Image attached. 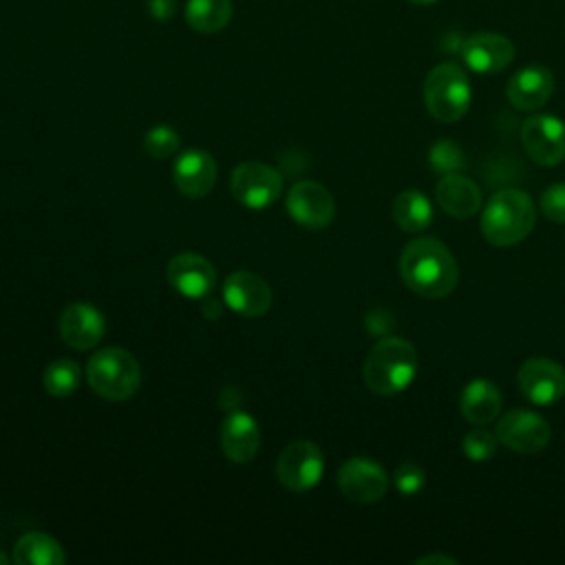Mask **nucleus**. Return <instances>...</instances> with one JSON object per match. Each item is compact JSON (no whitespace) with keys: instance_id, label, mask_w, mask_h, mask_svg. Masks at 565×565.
I'll return each mask as SVG.
<instances>
[{"instance_id":"7c9ffc66","label":"nucleus","mask_w":565,"mask_h":565,"mask_svg":"<svg viewBox=\"0 0 565 565\" xmlns=\"http://www.w3.org/2000/svg\"><path fill=\"white\" fill-rule=\"evenodd\" d=\"M148 13L154 20H170L177 13V0H148Z\"/></svg>"},{"instance_id":"f257e3e1","label":"nucleus","mask_w":565,"mask_h":565,"mask_svg":"<svg viewBox=\"0 0 565 565\" xmlns=\"http://www.w3.org/2000/svg\"><path fill=\"white\" fill-rule=\"evenodd\" d=\"M399 274L411 291L430 300L446 298L459 282V265L452 252L430 236L406 243L399 254Z\"/></svg>"},{"instance_id":"6e6552de","label":"nucleus","mask_w":565,"mask_h":565,"mask_svg":"<svg viewBox=\"0 0 565 565\" xmlns=\"http://www.w3.org/2000/svg\"><path fill=\"white\" fill-rule=\"evenodd\" d=\"M521 141L539 166L552 168L565 159V124L556 115H530L521 126Z\"/></svg>"},{"instance_id":"423d86ee","label":"nucleus","mask_w":565,"mask_h":565,"mask_svg":"<svg viewBox=\"0 0 565 565\" xmlns=\"http://www.w3.org/2000/svg\"><path fill=\"white\" fill-rule=\"evenodd\" d=\"M230 190L241 205L249 210H263L280 196L282 174L267 163L243 161L232 170Z\"/></svg>"},{"instance_id":"9b49d317","label":"nucleus","mask_w":565,"mask_h":565,"mask_svg":"<svg viewBox=\"0 0 565 565\" xmlns=\"http://www.w3.org/2000/svg\"><path fill=\"white\" fill-rule=\"evenodd\" d=\"M338 488L355 503H375L388 490V475L369 457H351L338 470Z\"/></svg>"},{"instance_id":"cd10ccee","label":"nucleus","mask_w":565,"mask_h":565,"mask_svg":"<svg viewBox=\"0 0 565 565\" xmlns=\"http://www.w3.org/2000/svg\"><path fill=\"white\" fill-rule=\"evenodd\" d=\"M428 161L433 166V170L441 172V174H448V172H457L459 168L466 166V159H463V152L461 148L450 141V139H439L430 152H428Z\"/></svg>"},{"instance_id":"412c9836","label":"nucleus","mask_w":565,"mask_h":565,"mask_svg":"<svg viewBox=\"0 0 565 565\" xmlns=\"http://www.w3.org/2000/svg\"><path fill=\"white\" fill-rule=\"evenodd\" d=\"M501 406H503V395L499 386L483 377L468 382L459 397V411L463 419L475 426L490 424L501 413Z\"/></svg>"},{"instance_id":"dca6fc26","label":"nucleus","mask_w":565,"mask_h":565,"mask_svg":"<svg viewBox=\"0 0 565 565\" xmlns=\"http://www.w3.org/2000/svg\"><path fill=\"white\" fill-rule=\"evenodd\" d=\"M57 329L62 340L71 349L88 351L97 347V342L104 338L106 320H104V313L90 302H71L60 313Z\"/></svg>"},{"instance_id":"c756f323","label":"nucleus","mask_w":565,"mask_h":565,"mask_svg":"<svg viewBox=\"0 0 565 565\" xmlns=\"http://www.w3.org/2000/svg\"><path fill=\"white\" fill-rule=\"evenodd\" d=\"M541 212L552 223H565V183H554L543 190Z\"/></svg>"},{"instance_id":"c85d7f7f","label":"nucleus","mask_w":565,"mask_h":565,"mask_svg":"<svg viewBox=\"0 0 565 565\" xmlns=\"http://www.w3.org/2000/svg\"><path fill=\"white\" fill-rule=\"evenodd\" d=\"M393 486L399 494L415 497L426 486V470L413 461H406L393 472Z\"/></svg>"},{"instance_id":"f8f14e48","label":"nucleus","mask_w":565,"mask_h":565,"mask_svg":"<svg viewBox=\"0 0 565 565\" xmlns=\"http://www.w3.org/2000/svg\"><path fill=\"white\" fill-rule=\"evenodd\" d=\"M523 397L536 406H552L565 395V369L547 358H530L516 373Z\"/></svg>"},{"instance_id":"393cba45","label":"nucleus","mask_w":565,"mask_h":565,"mask_svg":"<svg viewBox=\"0 0 565 565\" xmlns=\"http://www.w3.org/2000/svg\"><path fill=\"white\" fill-rule=\"evenodd\" d=\"M79 382H82V369L75 360H68V358L53 360L42 373L44 391L53 397L73 395L79 388Z\"/></svg>"},{"instance_id":"f3484780","label":"nucleus","mask_w":565,"mask_h":565,"mask_svg":"<svg viewBox=\"0 0 565 565\" xmlns=\"http://www.w3.org/2000/svg\"><path fill=\"white\" fill-rule=\"evenodd\" d=\"M216 161L207 150L190 148L181 152L172 166V179L177 190L188 199H203L216 183Z\"/></svg>"},{"instance_id":"aec40b11","label":"nucleus","mask_w":565,"mask_h":565,"mask_svg":"<svg viewBox=\"0 0 565 565\" xmlns=\"http://www.w3.org/2000/svg\"><path fill=\"white\" fill-rule=\"evenodd\" d=\"M435 199L452 218H470L481 210L479 185L459 172H448L437 181Z\"/></svg>"},{"instance_id":"f03ea898","label":"nucleus","mask_w":565,"mask_h":565,"mask_svg":"<svg viewBox=\"0 0 565 565\" xmlns=\"http://www.w3.org/2000/svg\"><path fill=\"white\" fill-rule=\"evenodd\" d=\"M419 358L415 347L395 335H386L373 344L364 360V382L375 395H397L411 386L417 375Z\"/></svg>"},{"instance_id":"2f4dec72","label":"nucleus","mask_w":565,"mask_h":565,"mask_svg":"<svg viewBox=\"0 0 565 565\" xmlns=\"http://www.w3.org/2000/svg\"><path fill=\"white\" fill-rule=\"evenodd\" d=\"M430 563H448V565H457L455 558L450 556H444V554H428V556H422L415 561V565H430Z\"/></svg>"},{"instance_id":"39448f33","label":"nucleus","mask_w":565,"mask_h":565,"mask_svg":"<svg viewBox=\"0 0 565 565\" xmlns=\"http://www.w3.org/2000/svg\"><path fill=\"white\" fill-rule=\"evenodd\" d=\"M86 380L99 397L121 402L137 393L141 369L132 353L119 347H108L90 355L86 362Z\"/></svg>"},{"instance_id":"ddd939ff","label":"nucleus","mask_w":565,"mask_h":565,"mask_svg":"<svg viewBox=\"0 0 565 565\" xmlns=\"http://www.w3.org/2000/svg\"><path fill=\"white\" fill-rule=\"evenodd\" d=\"M166 278L174 291L190 300H203L216 287V269L201 254L183 252L168 260Z\"/></svg>"},{"instance_id":"9d476101","label":"nucleus","mask_w":565,"mask_h":565,"mask_svg":"<svg viewBox=\"0 0 565 565\" xmlns=\"http://www.w3.org/2000/svg\"><path fill=\"white\" fill-rule=\"evenodd\" d=\"M287 214L305 230H324L335 216V201L331 192L316 181H298L285 199Z\"/></svg>"},{"instance_id":"6ab92c4d","label":"nucleus","mask_w":565,"mask_h":565,"mask_svg":"<svg viewBox=\"0 0 565 565\" xmlns=\"http://www.w3.org/2000/svg\"><path fill=\"white\" fill-rule=\"evenodd\" d=\"M260 448L258 422L243 411H234L221 424V450L232 463H247Z\"/></svg>"},{"instance_id":"0eeeda50","label":"nucleus","mask_w":565,"mask_h":565,"mask_svg":"<svg viewBox=\"0 0 565 565\" xmlns=\"http://www.w3.org/2000/svg\"><path fill=\"white\" fill-rule=\"evenodd\" d=\"M324 472L322 450L309 439H296L287 444L276 461L278 481L291 492L311 490Z\"/></svg>"},{"instance_id":"1a4fd4ad","label":"nucleus","mask_w":565,"mask_h":565,"mask_svg":"<svg viewBox=\"0 0 565 565\" xmlns=\"http://www.w3.org/2000/svg\"><path fill=\"white\" fill-rule=\"evenodd\" d=\"M494 435L501 446L521 455H534L550 444L552 428L539 413L514 408L499 419Z\"/></svg>"},{"instance_id":"7ed1b4c3","label":"nucleus","mask_w":565,"mask_h":565,"mask_svg":"<svg viewBox=\"0 0 565 565\" xmlns=\"http://www.w3.org/2000/svg\"><path fill=\"white\" fill-rule=\"evenodd\" d=\"M536 212L530 194L516 188L499 190L490 196L481 214V234L494 247L521 243L534 227Z\"/></svg>"},{"instance_id":"4468645a","label":"nucleus","mask_w":565,"mask_h":565,"mask_svg":"<svg viewBox=\"0 0 565 565\" xmlns=\"http://www.w3.org/2000/svg\"><path fill=\"white\" fill-rule=\"evenodd\" d=\"M459 53L470 71L492 75L510 66V62L514 60V44L501 33L479 31L461 42Z\"/></svg>"},{"instance_id":"f704fd0d","label":"nucleus","mask_w":565,"mask_h":565,"mask_svg":"<svg viewBox=\"0 0 565 565\" xmlns=\"http://www.w3.org/2000/svg\"><path fill=\"white\" fill-rule=\"evenodd\" d=\"M7 561H9V556H7V554H4V552H2V550H0V565H4V563H7Z\"/></svg>"},{"instance_id":"473e14b6","label":"nucleus","mask_w":565,"mask_h":565,"mask_svg":"<svg viewBox=\"0 0 565 565\" xmlns=\"http://www.w3.org/2000/svg\"><path fill=\"white\" fill-rule=\"evenodd\" d=\"M203 311L207 313V318H218L221 316V307H218V302H214L212 298H203Z\"/></svg>"},{"instance_id":"bb28decb","label":"nucleus","mask_w":565,"mask_h":565,"mask_svg":"<svg viewBox=\"0 0 565 565\" xmlns=\"http://www.w3.org/2000/svg\"><path fill=\"white\" fill-rule=\"evenodd\" d=\"M497 446H499V439L494 433H488L483 428H472L470 433L463 435V441H461V448H463V455L475 461V463H481V461H488L494 457L497 452Z\"/></svg>"},{"instance_id":"a211bd4d","label":"nucleus","mask_w":565,"mask_h":565,"mask_svg":"<svg viewBox=\"0 0 565 565\" xmlns=\"http://www.w3.org/2000/svg\"><path fill=\"white\" fill-rule=\"evenodd\" d=\"M554 93V75L550 68L541 66V64H530L519 68L505 88L508 102L516 108V110H539L541 106L547 104V99Z\"/></svg>"},{"instance_id":"5701e85b","label":"nucleus","mask_w":565,"mask_h":565,"mask_svg":"<svg viewBox=\"0 0 565 565\" xmlns=\"http://www.w3.org/2000/svg\"><path fill=\"white\" fill-rule=\"evenodd\" d=\"M393 221L402 232L417 234L433 223V205L419 190H404L393 199Z\"/></svg>"},{"instance_id":"a878e982","label":"nucleus","mask_w":565,"mask_h":565,"mask_svg":"<svg viewBox=\"0 0 565 565\" xmlns=\"http://www.w3.org/2000/svg\"><path fill=\"white\" fill-rule=\"evenodd\" d=\"M181 146V137L172 126L159 124L152 126L146 135H143V150L152 157V159H168L172 157Z\"/></svg>"},{"instance_id":"4be33fe9","label":"nucleus","mask_w":565,"mask_h":565,"mask_svg":"<svg viewBox=\"0 0 565 565\" xmlns=\"http://www.w3.org/2000/svg\"><path fill=\"white\" fill-rule=\"evenodd\" d=\"M18 565H62L66 561L64 547L44 532H26L13 547Z\"/></svg>"},{"instance_id":"20e7f679","label":"nucleus","mask_w":565,"mask_h":565,"mask_svg":"<svg viewBox=\"0 0 565 565\" xmlns=\"http://www.w3.org/2000/svg\"><path fill=\"white\" fill-rule=\"evenodd\" d=\"M424 106L444 124L459 121L470 108V82L457 62H441L433 66L424 79Z\"/></svg>"},{"instance_id":"b1692460","label":"nucleus","mask_w":565,"mask_h":565,"mask_svg":"<svg viewBox=\"0 0 565 565\" xmlns=\"http://www.w3.org/2000/svg\"><path fill=\"white\" fill-rule=\"evenodd\" d=\"M232 20V0H188L185 22L199 33H216Z\"/></svg>"},{"instance_id":"2eb2a0df","label":"nucleus","mask_w":565,"mask_h":565,"mask_svg":"<svg viewBox=\"0 0 565 565\" xmlns=\"http://www.w3.org/2000/svg\"><path fill=\"white\" fill-rule=\"evenodd\" d=\"M274 300L271 287L252 271H234L223 282V302L245 318H260Z\"/></svg>"},{"instance_id":"72a5a7b5","label":"nucleus","mask_w":565,"mask_h":565,"mask_svg":"<svg viewBox=\"0 0 565 565\" xmlns=\"http://www.w3.org/2000/svg\"><path fill=\"white\" fill-rule=\"evenodd\" d=\"M408 2H413V4H417V7H426V4H433V2H437V0H408Z\"/></svg>"}]
</instances>
